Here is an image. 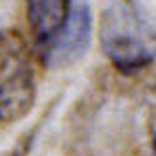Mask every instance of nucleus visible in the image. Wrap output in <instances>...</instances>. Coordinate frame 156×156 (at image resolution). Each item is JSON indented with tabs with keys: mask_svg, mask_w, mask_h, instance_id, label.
I'll return each instance as SVG.
<instances>
[{
	"mask_svg": "<svg viewBox=\"0 0 156 156\" xmlns=\"http://www.w3.org/2000/svg\"><path fill=\"white\" fill-rule=\"evenodd\" d=\"M101 46L119 70H141L156 57V29L134 0H114L101 20Z\"/></svg>",
	"mask_w": 156,
	"mask_h": 156,
	"instance_id": "f257e3e1",
	"label": "nucleus"
},
{
	"mask_svg": "<svg viewBox=\"0 0 156 156\" xmlns=\"http://www.w3.org/2000/svg\"><path fill=\"white\" fill-rule=\"evenodd\" d=\"M33 99V73L29 53L18 33L0 35V121L24 114Z\"/></svg>",
	"mask_w": 156,
	"mask_h": 156,
	"instance_id": "f03ea898",
	"label": "nucleus"
},
{
	"mask_svg": "<svg viewBox=\"0 0 156 156\" xmlns=\"http://www.w3.org/2000/svg\"><path fill=\"white\" fill-rule=\"evenodd\" d=\"M29 27L42 51L55 48L70 18V0H27Z\"/></svg>",
	"mask_w": 156,
	"mask_h": 156,
	"instance_id": "7ed1b4c3",
	"label": "nucleus"
},
{
	"mask_svg": "<svg viewBox=\"0 0 156 156\" xmlns=\"http://www.w3.org/2000/svg\"><path fill=\"white\" fill-rule=\"evenodd\" d=\"M154 154H156V139H154Z\"/></svg>",
	"mask_w": 156,
	"mask_h": 156,
	"instance_id": "20e7f679",
	"label": "nucleus"
}]
</instances>
